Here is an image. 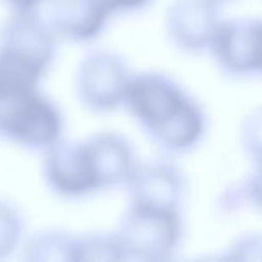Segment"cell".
Returning <instances> with one entry per match:
<instances>
[{"label": "cell", "instance_id": "cell-9", "mask_svg": "<svg viewBox=\"0 0 262 262\" xmlns=\"http://www.w3.org/2000/svg\"><path fill=\"white\" fill-rule=\"evenodd\" d=\"M47 22L59 40L90 43L106 29L110 18L92 0H47Z\"/></svg>", "mask_w": 262, "mask_h": 262}, {"label": "cell", "instance_id": "cell-14", "mask_svg": "<svg viewBox=\"0 0 262 262\" xmlns=\"http://www.w3.org/2000/svg\"><path fill=\"white\" fill-rule=\"evenodd\" d=\"M239 140L251 165L262 164V106L251 110L241 122Z\"/></svg>", "mask_w": 262, "mask_h": 262}, {"label": "cell", "instance_id": "cell-7", "mask_svg": "<svg viewBox=\"0 0 262 262\" xmlns=\"http://www.w3.org/2000/svg\"><path fill=\"white\" fill-rule=\"evenodd\" d=\"M215 0H174L165 15V34L187 54L210 52L223 24Z\"/></svg>", "mask_w": 262, "mask_h": 262}, {"label": "cell", "instance_id": "cell-18", "mask_svg": "<svg viewBox=\"0 0 262 262\" xmlns=\"http://www.w3.org/2000/svg\"><path fill=\"white\" fill-rule=\"evenodd\" d=\"M215 2H219V4H223V2H225V0H215Z\"/></svg>", "mask_w": 262, "mask_h": 262}, {"label": "cell", "instance_id": "cell-11", "mask_svg": "<svg viewBox=\"0 0 262 262\" xmlns=\"http://www.w3.org/2000/svg\"><path fill=\"white\" fill-rule=\"evenodd\" d=\"M219 208L225 214L253 210L262 214V164H253L251 171L225 190L219 200Z\"/></svg>", "mask_w": 262, "mask_h": 262}, {"label": "cell", "instance_id": "cell-4", "mask_svg": "<svg viewBox=\"0 0 262 262\" xmlns=\"http://www.w3.org/2000/svg\"><path fill=\"white\" fill-rule=\"evenodd\" d=\"M65 120L41 88L0 97V137L31 151L49 149L63 139Z\"/></svg>", "mask_w": 262, "mask_h": 262}, {"label": "cell", "instance_id": "cell-5", "mask_svg": "<svg viewBox=\"0 0 262 262\" xmlns=\"http://www.w3.org/2000/svg\"><path fill=\"white\" fill-rule=\"evenodd\" d=\"M131 77L133 74L120 54L94 51L77 67L74 88L86 110L94 113H112L124 108Z\"/></svg>", "mask_w": 262, "mask_h": 262}, {"label": "cell", "instance_id": "cell-13", "mask_svg": "<svg viewBox=\"0 0 262 262\" xmlns=\"http://www.w3.org/2000/svg\"><path fill=\"white\" fill-rule=\"evenodd\" d=\"M24 237V217L18 208L0 200V258H6L20 246Z\"/></svg>", "mask_w": 262, "mask_h": 262}, {"label": "cell", "instance_id": "cell-15", "mask_svg": "<svg viewBox=\"0 0 262 262\" xmlns=\"http://www.w3.org/2000/svg\"><path fill=\"white\" fill-rule=\"evenodd\" d=\"M226 257L239 258V260H262V235L248 233L235 239L228 248Z\"/></svg>", "mask_w": 262, "mask_h": 262}, {"label": "cell", "instance_id": "cell-6", "mask_svg": "<svg viewBox=\"0 0 262 262\" xmlns=\"http://www.w3.org/2000/svg\"><path fill=\"white\" fill-rule=\"evenodd\" d=\"M210 56L226 76L262 77V18L223 20Z\"/></svg>", "mask_w": 262, "mask_h": 262}, {"label": "cell", "instance_id": "cell-17", "mask_svg": "<svg viewBox=\"0 0 262 262\" xmlns=\"http://www.w3.org/2000/svg\"><path fill=\"white\" fill-rule=\"evenodd\" d=\"M13 13H33L38 11L47 0H2Z\"/></svg>", "mask_w": 262, "mask_h": 262}, {"label": "cell", "instance_id": "cell-12", "mask_svg": "<svg viewBox=\"0 0 262 262\" xmlns=\"http://www.w3.org/2000/svg\"><path fill=\"white\" fill-rule=\"evenodd\" d=\"M81 260H122L115 233L112 235L92 233V235L77 237L76 262Z\"/></svg>", "mask_w": 262, "mask_h": 262}, {"label": "cell", "instance_id": "cell-10", "mask_svg": "<svg viewBox=\"0 0 262 262\" xmlns=\"http://www.w3.org/2000/svg\"><path fill=\"white\" fill-rule=\"evenodd\" d=\"M77 237L59 230L38 232L24 244V257L29 260L76 262Z\"/></svg>", "mask_w": 262, "mask_h": 262}, {"label": "cell", "instance_id": "cell-16", "mask_svg": "<svg viewBox=\"0 0 262 262\" xmlns=\"http://www.w3.org/2000/svg\"><path fill=\"white\" fill-rule=\"evenodd\" d=\"M92 2L112 18V16L124 15V13L142 11L153 0H92Z\"/></svg>", "mask_w": 262, "mask_h": 262}, {"label": "cell", "instance_id": "cell-1", "mask_svg": "<svg viewBox=\"0 0 262 262\" xmlns=\"http://www.w3.org/2000/svg\"><path fill=\"white\" fill-rule=\"evenodd\" d=\"M137 160L119 133H97L86 140H58L43 151V178L65 200H81L112 187H126Z\"/></svg>", "mask_w": 262, "mask_h": 262}, {"label": "cell", "instance_id": "cell-3", "mask_svg": "<svg viewBox=\"0 0 262 262\" xmlns=\"http://www.w3.org/2000/svg\"><path fill=\"white\" fill-rule=\"evenodd\" d=\"M122 260H169L183 239V219L174 208L129 203L115 232Z\"/></svg>", "mask_w": 262, "mask_h": 262}, {"label": "cell", "instance_id": "cell-8", "mask_svg": "<svg viewBox=\"0 0 262 262\" xmlns=\"http://www.w3.org/2000/svg\"><path fill=\"white\" fill-rule=\"evenodd\" d=\"M129 203L180 210L187 194L185 174L169 160L137 164L126 183Z\"/></svg>", "mask_w": 262, "mask_h": 262}, {"label": "cell", "instance_id": "cell-2", "mask_svg": "<svg viewBox=\"0 0 262 262\" xmlns=\"http://www.w3.org/2000/svg\"><path fill=\"white\" fill-rule=\"evenodd\" d=\"M124 108L164 151H192L207 135V113L172 77L160 72L133 74Z\"/></svg>", "mask_w": 262, "mask_h": 262}]
</instances>
